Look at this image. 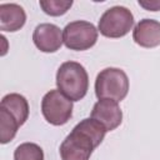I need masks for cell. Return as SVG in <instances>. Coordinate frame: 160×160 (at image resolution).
<instances>
[{
    "mask_svg": "<svg viewBox=\"0 0 160 160\" xmlns=\"http://www.w3.org/2000/svg\"><path fill=\"white\" fill-rule=\"evenodd\" d=\"M106 129L96 120L88 118L78 122L60 145L62 160H89L92 151L101 144Z\"/></svg>",
    "mask_w": 160,
    "mask_h": 160,
    "instance_id": "1",
    "label": "cell"
},
{
    "mask_svg": "<svg viewBox=\"0 0 160 160\" xmlns=\"http://www.w3.org/2000/svg\"><path fill=\"white\" fill-rule=\"evenodd\" d=\"M56 86L71 101H80L89 89V76L85 68L76 61L62 62L56 72Z\"/></svg>",
    "mask_w": 160,
    "mask_h": 160,
    "instance_id": "2",
    "label": "cell"
},
{
    "mask_svg": "<svg viewBox=\"0 0 160 160\" xmlns=\"http://www.w3.org/2000/svg\"><path fill=\"white\" fill-rule=\"evenodd\" d=\"M129 92V78L119 68L101 70L95 80V95L99 100L108 99L116 102L124 100Z\"/></svg>",
    "mask_w": 160,
    "mask_h": 160,
    "instance_id": "3",
    "label": "cell"
},
{
    "mask_svg": "<svg viewBox=\"0 0 160 160\" xmlns=\"http://www.w3.org/2000/svg\"><path fill=\"white\" fill-rule=\"evenodd\" d=\"M134 26V15L125 6H112L108 9L99 20L98 30L105 38L119 39L130 32Z\"/></svg>",
    "mask_w": 160,
    "mask_h": 160,
    "instance_id": "4",
    "label": "cell"
},
{
    "mask_svg": "<svg viewBox=\"0 0 160 160\" xmlns=\"http://www.w3.org/2000/svg\"><path fill=\"white\" fill-rule=\"evenodd\" d=\"M72 101L59 90L48 91L41 100V112L44 119L54 125H65L72 116Z\"/></svg>",
    "mask_w": 160,
    "mask_h": 160,
    "instance_id": "5",
    "label": "cell"
},
{
    "mask_svg": "<svg viewBox=\"0 0 160 160\" xmlns=\"http://www.w3.org/2000/svg\"><path fill=\"white\" fill-rule=\"evenodd\" d=\"M98 29L85 20L69 22L62 30V40L68 49L84 51L92 48L98 41Z\"/></svg>",
    "mask_w": 160,
    "mask_h": 160,
    "instance_id": "6",
    "label": "cell"
},
{
    "mask_svg": "<svg viewBox=\"0 0 160 160\" xmlns=\"http://www.w3.org/2000/svg\"><path fill=\"white\" fill-rule=\"evenodd\" d=\"M32 41L40 51L55 52L61 48L64 42L62 31L55 24L44 22L35 28L32 32Z\"/></svg>",
    "mask_w": 160,
    "mask_h": 160,
    "instance_id": "7",
    "label": "cell"
},
{
    "mask_svg": "<svg viewBox=\"0 0 160 160\" xmlns=\"http://www.w3.org/2000/svg\"><path fill=\"white\" fill-rule=\"evenodd\" d=\"M91 119L100 122L106 131L115 130L122 121V111L116 101L101 99L92 106Z\"/></svg>",
    "mask_w": 160,
    "mask_h": 160,
    "instance_id": "8",
    "label": "cell"
},
{
    "mask_svg": "<svg viewBox=\"0 0 160 160\" xmlns=\"http://www.w3.org/2000/svg\"><path fill=\"white\" fill-rule=\"evenodd\" d=\"M134 41L146 49H152L160 45V22L154 19L140 20L132 30Z\"/></svg>",
    "mask_w": 160,
    "mask_h": 160,
    "instance_id": "9",
    "label": "cell"
},
{
    "mask_svg": "<svg viewBox=\"0 0 160 160\" xmlns=\"http://www.w3.org/2000/svg\"><path fill=\"white\" fill-rule=\"evenodd\" d=\"M26 22L25 10L18 4L0 5V29L1 31L14 32L20 30Z\"/></svg>",
    "mask_w": 160,
    "mask_h": 160,
    "instance_id": "10",
    "label": "cell"
},
{
    "mask_svg": "<svg viewBox=\"0 0 160 160\" xmlns=\"http://www.w3.org/2000/svg\"><path fill=\"white\" fill-rule=\"evenodd\" d=\"M0 108H4L10 114H12L14 118L19 121L20 125H24L25 121L28 120V116H29V104H28V100L25 99V96H22L20 94L11 92V94L5 95L1 99Z\"/></svg>",
    "mask_w": 160,
    "mask_h": 160,
    "instance_id": "11",
    "label": "cell"
},
{
    "mask_svg": "<svg viewBox=\"0 0 160 160\" xmlns=\"http://www.w3.org/2000/svg\"><path fill=\"white\" fill-rule=\"evenodd\" d=\"M21 125L19 121L14 118L12 114H10L6 109L0 108V142L1 144H8L11 141L16 132L18 129Z\"/></svg>",
    "mask_w": 160,
    "mask_h": 160,
    "instance_id": "12",
    "label": "cell"
},
{
    "mask_svg": "<svg viewBox=\"0 0 160 160\" xmlns=\"http://www.w3.org/2000/svg\"><path fill=\"white\" fill-rule=\"evenodd\" d=\"M14 160H44V151L35 142H22L15 149Z\"/></svg>",
    "mask_w": 160,
    "mask_h": 160,
    "instance_id": "13",
    "label": "cell"
},
{
    "mask_svg": "<svg viewBox=\"0 0 160 160\" xmlns=\"http://www.w3.org/2000/svg\"><path fill=\"white\" fill-rule=\"evenodd\" d=\"M42 11L50 16H60L68 12L72 5V0H41L39 1Z\"/></svg>",
    "mask_w": 160,
    "mask_h": 160,
    "instance_id": "14",
    "label": "cell"
},
{
    "mask_svg": "<svg viewBox=\"0 0 160 160\" xmlns=\"http://www.w3.org/2000/svg\"><path fill=\"white\" fill-rule=\"evenodd\" d=\"M139 5L145 8L146 10H150V11L160 10V1H156V0H154V1H141V0H139Z\"/></svg>",
    "mask_w": 160,
    "mask_h": 160,
    "instance_id": "15",
    "label": "cell"
}]
</instances>
